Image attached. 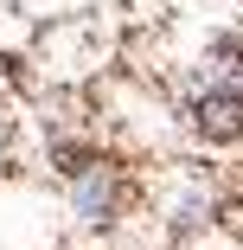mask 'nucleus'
Listing matches in <instances>:
<instances>
[{"instance_id": "nucleus-1", "label": "nucleus", "mask_w": 243, "mask_h": 250, "mask_svg": "<svg viewBox=\"0 0 243 250\" xmlns=\"http://www.w3.org/2000/svg\"><path fill=\"white\" fill-rule=\"evenodd\" d=\"M192 128L211 135V141H243V45H224L199 71V83H192Z\"/></svg>"}]
</instances>
